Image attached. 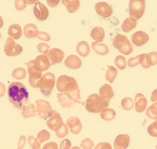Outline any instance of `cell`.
<instances>
[{
	"instance_id": "obj_1",
	"label": "cell",
	"mask_w": 157,
	"mask_h": 149,
	"mask_svg": "<svg viewBox=\"0 0 157 149\" xmlns=\"http://www.w3.org/2000/svg\"><path fill=\"white\" fill-rule=\"evenodd\" d=\"M9 99L17 109H22L28 102L29 94L24 84L18 82L11 83L8 87Z\"/></svg>"
},
{
	"instance_id": "obj_2",
	"label": "cell",
	"mask_w": 157,
	"mask_h": 149,
	"mask_svg": "<svg viewBox=\"0 0 157 149\" xmlns=\"http://www.w3.org/2000/svg\"><path fill=\"white\" fill-rule=\"evenodd\" d=\"M56 88L59 92H65L69 94L74 102L86 105V103L83 102L80 98L78 83L75 78L67 75H61L56 81Z\"/></svg>"
},
{
	"instance_id": "obj_3",
	"label": "cell",
	"mask_w": 157,
	"mask_h": 149,
	"mask_svg": "<svg viewBox=\"0 0 157 149\" xmlns=\"http://www.w3.org/2000/svg\"><path fill=\"white\" fill-rule=\"evenodd\" d=\"M109 101L102 99L99 94H90L86 101V109L89 112L99 113L108 108Z\"/></svg>"
},
{
	"instance_id": "obj_4",
	"label": "cell",
	"mask_w": 157,
	"mask_h": 149,
	"mask_svg": "<svg viewBox=\"0 0 157 149\" xmlns=\"http://www.w3.org/2000/svg\"><path fill=\"white\" fill-rule=\"evenodd\" d=\"M55 83L56 77L54 74H52L51 72H48L44 74L42 77L39 79L37 87L40 88V91L44 95L49 96L55 86Z\"/></svg>"
},
{
	"instance_id": "obj_5",
	"label": "cell",
	"mask_w": 157,
	"mask_h": 149,
	"mask_svg": "<svg viewBox=\"0 0 157 149\" xmlns=\"http://www.w3.org/2000/svg\"><path fill=\"white\" fill-rule=\"evenodd\" d=\"M113 46L124 55H129L133 50V47L129 41V39H127L126 36L123 34H117L114 37L113 40Z\"/></svg>"
},
{
	"instance_id": "obj_6",
	"label": "cell",
	"mask_w": 157,
	"mask_h": 149,
	"mask_svg": "<svg viewBox=\"0 0 157 149\" xmlns=\"http://www.w3.org/2000/svg\"><path fill=\"white\" fill-rule=\"evenodd\" d=\"M145 10L144 0H131L129 2L130 17L135 21L138 20L144 15Z\"/></svg>"
},
{
	"instance_id": "obj_7",
	"label": "cell",
	"mask_w": 157,
	"mask_h": 149,
	"mask_svg": "<svg viewBox=\"0 0 157 149\" xmlns=\"http://www.w3.org/2000/svg\"><path fill=\"white\" fill-rule=\"evenodd\" d=\"M36 110L39 118L42 119L50 118L56 111L52 109L51 104L44 99H38L36 101Z\"/></svg>"
},
{
	"instance_id": "obj_8",
	"label": "cell",
	"mask_w": 157,
	"mask_h": 149,
	"mask_svg": "<svg viewBox=\"0 0 157 149\" xmlns=\"http://www.w3.org/2000/svg\"><path fill=\"white\" fill-rule=\"evenodd\" d=\"M28 66V71L29 74V84L33 87H37L38 82L39 79L42 77V73L36 69L35 64H34V60H30L27 63Z\"/></svg>"
},
{
	"instance_id": "obj_9",
	"label": "cell",
	"mask_w": 157,
	"mask_h": 149,
	"mask_svg": "<svg viewBox=\"0 0 157 149\" xmlns=\"http://www.w3.org/2000/svg\"><path fill=\"white\" fill-rule=\"evenodd\" d=\"M21 51H22V47L18 44H16L14 41V39L10 37L7 39L4 45V52L6 55L14 57V56L19 55Z\"/></svg>"
},
{
	"instance_id": "obj_10",
	"label": "cell",
	"mask_w": 157,
	"mask_h": 149,
	"mask_svg": "<svg viewBox=\"0 0 157 149\" xmlns=\"http://www.w3.org/2000/svg\"><path fill=\"white\" fill-rule=\"evenodd\" d=\"M96 11L100 16L102 18L106 19L109 18L111 15L113 14V8L110 6L109 4H107L105 2H98L95 6Z\"/></svg>"
},
{
	"instance_id": "obj_11",
	"label": "cell",
	"mask_w": 157,
	"mask_h": 149,
	"mask_svg": "<svg viewBox=\"0 0 157 149\" xmlns=\"http://www.w3.org/2000/svg\"><path fill=\"white\" fill-rule=\"evenodd\" d=\"M46 123H47V126L49 129H51V130H54V131H57L63 126V122L61 115L56 111L54 114L48 119Z\"/></svg>"
},
{
	"instance_id": "obj_12",
	"label": "cell",
	"mask_w": 157,
	"mask_h": 149,
	"mask_svg": "<svg viewBox=\"0 0 157 149\" xmlns=\"http://www.w3.org/2000/svg\"><path fill=\"white\" fill-rule=\"evenodd\" d=\"M47 58L50 60L51 65H54L56 63H60L63 61L64 58V52L60 49L53 48L47 53Z\"/></svg>"
},
{
	"instance_id": "obj_13",
	"label": "cell",
	"mask_w": 157,
	"mask_h": 149,
	"mask_svg": "<svg viewBox=\"0 0 157 149\" xmlns=\"http://www.w3.org/2000/svg\"><path fill=\"white\" fill-rule=\"evenodd\" d=\"M33 13H34V16H36V18L39 21L46 20L49 16L48 9L43 4H41L40 2H38L37 4H35L34 7H33Z\"/></svg>"
},
{
	"instance_id": "obj_14",
	"label": "cell",
	"mask_w": 157,
	"mask_h": 149,
	"mask_svg": "<svg viewBox=\"0 0 157 149\" xmlns=\"http://www.w3.org/2000/svg\"><path fill=\"white\" fill-rule=\"evenodd\" d=\"M34 64H35L36 69L40 72L47 70L51 66L50 60L46 55H39L34 60Z\"/></svg>"
},
{
	"instance_id": "obj_15",
	"label": "cell",
	"mask_w": 157,
	"mask_h": 149,
	"mask_svg": "<svg viewBox=\"0 0 157 149\" xmlns=\"http://www.w3.org/2000/svg\"><path fill=\"white\" fill-rule=\"evenodd\" d=\"M132 41L137 46H142L149 41V35L143 31H137L132 35Z\"/></svg>"
},
{
	"instance_id": "obj_16",
	"label": "cell",
	"mask_w": 157,
	"mask_h": 149,
	"mask_svg": "<svg viewBox=\"0 0 157 149\" xmlns=\"http://www.w3.org/2000/svg\"><path fill=\"white\" fill-rule=\"evenodd\" d=\"M148 101L145 96L142 94H137L134 99V106L137 112H143L147 109Z\"/></svg>"
},
{
	"instance_id": "obj_17",
	"label": "cell",
	"mask_w": 157,
	"mask_h": 149,
	"mask_svg": "<svg viewBox=\"0 0 157 149\" xmlns=\"http://www.w3.org/2000/svg\"><path fill=\"white\" fill-rule=\"evenodd\" d=\"M68 127V129L70 130L71 133L77 135L82 129V124L80 123V120L76 117H71L67 120V123H66Z\"/></svg>"
},
{
	"instance_id": "obj_18",
	"label": "cell",
	"mask_w": 157,
	"mask_h": 149,
	"mask_svg": "<svg viewBox=\"0 0 157 149\" xmlns=\"http://www.w3.org/2000/svg\"><path fill=\"white\" fill-rule=\"evenodd\" d=\"M130 143V136L128 135H118L114 142V149H126Z\"/></svg>"
},
{
	"instance_id": "obj_19",
	"label": "cell",
	"mask_w": 157,
	"mask_h": 149,
	"mask_svg": "<svg viewBox=\"0 0 157 149\" xmlns=\"http://www.w3.org/2000/svg\"><path fill=\"white\" fill-rule=\"evenodd\" d=\"M81 59L76 55H70L65 59V65L70 69H78L81 66Z\"/></svg>"
},
{
	"instance_id": "obj_20",
	"label": "cell",
	"mask_w": 157,
	"mask_h": 149,
	"mask_svg": "<svg viewBox=\"0 0 157 149\" xmlns=\"http://www.w3.org/2000/svg\"><path fill=\"white\" fill-rule=\"evenodd\" d=\"M99 95L102 99H106L108 101H110V99L114 97V91L112 89V87L109 84H104L102 85L100 89H99Z\"/></svg>"
},
{
	"instance_id": "obj_21",
	"label": "cell",
	"mask_w": 157,
	"mask_h": 149,
	"mask_svg": "<svg viewBox=\"0 0 157 149\" xmlns=\"http://www.w3.org/2000/svg\"><path fill=\"white\" fill-rule=\"evenodd\" d=\"M23 33L24 35L26 37H28L29 39H33V38H35L38 36L39 30H38V28L36 25L33 23H28L24 27Z\"/></svg>"
},
{
	"instance_id": "obj_22",
	"label": "cell",
	"mask_w": 157,
	"mask_h": 149,
	"mask_svg": "<svg viewBox=\"0 0 157 149\" xmlns=\"http://www.w3.org/2000/svg\"><path fill=\"white\" fill-rule=\"evenodd\" d=\"M59 104L64 108H70L73 106V100L67 93H60L57 94Z\"/></svg>"
},
{
	"instance_id": "obj_23",
	"label": "cell",
	"mask_w": 157,
	"mask_h": 149,
	"mask_svg": "<svg viewBox=\"0 0 157 149\" xmlns=\"http://www.w3.org/2000/svg\"><path fill=\"white\" fill-rule=\"evenodd\" d=\"M90 36H91L92 39H94L95 42L100 43V42H102L103 39H104V37H105L104 29L101 28V27H95L91 30Z\"/></svg>"
},
{
	"instance_id": "obj_24",
	"label": "cell",
	"mask_w": 157,
	"mask_h": 149,
	"mask_svg": "<svg viewBox=\"0 0 157 149\" xmlns=\"http://www.w3.org/2000/svg\"><path fill=\"white\" fill-rule=\"evenodd\" d=\"M8 34L10 38L14 39H17L21 38V36L22 34V30L21 26L18 24H13L10 28H9Z\"/></svg>"
},
{
	"instance_id": "obj_25",
	"label": "cell",
	"mask_w": 157,
	"mask_h": 149,
	"mask_svg": "<svg viewBox=\"0 0 157 149\" xmlns=\"http://www.w3.org/2000/svg\"><path fill=\"white\" fill-rule=\"evenodd\" d=\"M21 115L24 118H28L30 117H36L37 116V110L33 104H28L22 108Z\"/></svg>"
},
{
	"instance_id": "obj_26",
	"label": "cell",
	"mask_w": 157,
	"mask_h": 149,
	"mask_svg": "<svg viewBox=\"0 0 157 149\" xmlns=\"http://www.w3.org/2000/svg\"><path fill=\"white\" fill-rule=\"evenodd\" d=\"M91 47H92L93 51L96 53L99 54V55H106L109 51V46L107 45H105V44L93 42V43L91 44Z\"/></svg>"
},
{
	"instance_id": "obj_27",
	"label": "cell",
	"mask_w": 157,
	"mask_h": 149,
	"mask_svg": "<svg viewBox=\"0 0 157 149\" xmlns=\"http://www.w3.org/2000/svg\"><path fill=\"white\" fill-rule=\"evenodd\" d=\"M63 4L66 6L67 11L74 13L78 10L80 3L78 0H63Z\"/></svg>"
},
{
	"instance_id": "obj_28",
	"label": "cell",
	"mask_w": 157,
	"mask_h": 149,
	"mask_svg": "<svg viewBox=\"0 0 157 149\" xmlns=\"http://www.w3.org/2000/svg\"><path fill=\"white\" fill-rule=\"evenodd\" d=\"M76 51L81 57H86L90 53V46L86 41H80L76 46Z\"/></svg>"
},
{
	"instance_id": "obj_29",
	"label": "cell",
	"mask_w": 157,
	"mask_h": 149,
	"mask_svg": "<svg viewBox=\"0 0 157 149\" xmlns=\"http://www.w3.org/2000/svg\"><path fill=\"white\" fill-rule=\"evenodd\" d=\"M136 26H137V21H135L134 19H132L131 17H128L122 23L121 30L123 32L128 33L131 30H132L133 28H136Z\"/></svg>"
},
{
	"instance_id": "obj_30",
	"label": "cell",
	"mask_w": 157,
	"mask_h": 149,
	"mask_svg": "<svg viewBox=\"0 0 157 149\" xmlns=\"http://www.w3.org/2000/svg\"><path fill=\"white\" fill-rule=\"evenodd\" d=\"M115 115H116V113H115V111L114 109L106 108V109H104L101 112L100 116L105 121H111V120H113L115 118Z\"/></svg>"
},
{
	"instance_id": "obj_31",
	"label": "cell",
	"mask_w": 157,
	"mask_h": 149,
	"mask_svg": "<svg viewBox=\"0 0 157 149\" xmlns=\"http://www.w3.org/2000/svg\"><path fill=\"white\" fill-rule=\"evenodd\" d=\"M27 71L24 68H16L12 72V76L16 80H22L26 77Z\"/></svg>"
},
{
	"instance_id": "obj_32",
	"label": "cell",
	"mask_w": 157,
	"mask_h": 149,
	"mask_svg": "<svg viewBox=\"0 0 157 149\" xmlns=\"http://www.w3.org/2000/svg\"><path fill=\"white\" fill-rule=\"evenodd\" d=\"M146 115L149 118L151 119H157V102H155L149 106L147 109L146 111Z\"/></svg>"
},
{
	"instance_id": "obj_33",
	"label": "cell",
	"mask_w": 157,
	"mask_h": 149,
	"mask_svg": "<svg viewBox=\"0 0 157 149\" xmlns=\"http://www.w3.org/2000/svg\"><path fill=\"white\" fill-rule=\"evenodd\" d=\"M117 70L113 66H109L108 67V70L106 72V79L107 81H109V83H113L114 81V79L117 75Z\"/></svg>"
},
{
	"instance_id": "obj_34",
	"label": "cell",
	"mask_w": 157,
	"mask_h": 149,
	"mask_svg": "<svg viewBox=\"0 0 157 149\" xmlns=\"http://www.w3.org/2000/svg\"><path fill=\"white\" fill-rule=\"evenodd\" d=\"M134 106V101L133 99L129 97H126L124 98L121 100V106L124 110L126 111H130L133 108Z\"/></svg>"
},
{
	"instance_id": "obj_35",
	"label": "cell",
	"mask_w": 157,
	"mask_h": 149,
	"mask_svg": "<svg viewBox=\"0 0 157 149\" xmlns=\"http://www.w3.org/2000/svg\"><path fill=\"white\" fill-rule=\"evenodd\" d=\"M140 63L145 69H148L152 65V62L149 54H140Z\"/></svg>"
},
{
	"instance_id": "obj_36",
	"label": "cell",
	"mask_w": 157,
	"mask_h": 149,
	"mask_svg": "<svg viewBox=\"0 0 157 149\" xmlns=\"http://www.w3.org/2000/svg\"><path fill=\"white\" fill-rule=\"evenodd\" d=\"M114 63L120 70H124L126 67V59L124 56H117L114 59Z\"/></svg>"
},
{
	"instance_id": "obj_37",
	"label": "cell",
	"mask_w": 157,
	"mask_h": 149,
	"mask_svg": "<svg viewBox=\"0 0 157 149\" xmlns=\"http://www.w3.org/2000/svg\"><path fill=\"white\" fill-rule=\"evenodd\" d=\"M67 134H68V127H67V124L64 123H63V126H62L57 131H56V136L59 138L65 137L66 135H67Z\"/></svg>"
},
{
	"instance_id": "obj_38",
	"label": "cell",
	"mask_w": 157,
	"mask_h": 149,
	"mask_svg": "<svg viewBox=\"0 0 157 149\" xmlns=\"http://www.w3.org/2000/svg\"><path fill=\"white\" fill-rule=\"evenodd\" d=\"M50 138H51V135H50V133L48 132L47 130H41L38 134V140H39L40 143L44 142V141H47Z\"/></svg>"
},
{
	"instance_id": "obj_39",
	"label": "cell",
	"mask_w": 157,
	"mask_h": 149,
	"mask_svg": "<svg viewBox=\"0 0 157 149\" xmlns=\"http://www.w3.org/2000/svg\"><path fill=\"white\" fill-rule=\"evenodd\" d=\"M28 142H29V145L31 146V147L33 149H40V144L41 143L39 142V141L37 138L30 135L28 137Z\"/></svg>"
},
{
	"instance_id": "obj_40",
	"label": "cell",
	"mask_w": 157,
	"mask_h": 149,
	"mask_svg": "<svg viewBox=\"0 0 157 149\" xmlns=\"http://www.w3.org/2000/svg\"><path fill=\"white\" fill-rule=\"evenodd\" d=\"M80 147L83 149H91L94 147V142L91 141L90 138H86V139H84L81 141Z\"/></svg>"
},
{
	"instance_id": "obj_41",
	"label": "cell",
	"mask_w": 157,
	"mask_h": 149,
	"mask_svg": "<svg viewBox=\"0 0 157 149\" xmlns=\"http://www.w3.org/2000/svg\"><path fill=\"white\" fill-rule=\"evenodd\" d=\"M148 132L154 137H157V119L148 127Z\"/></svg>"
},
{
	"instance_id": "obj_42",
	"label": "cell",
	"mask_w": 157,
	"mask_h": 149,
	"mask_svg": "<svg viewBox=\"0 0 157 149\" xmlns=\"http://www.w3.org/2000/svg\"><path fill=\"white\" fill-rule=\"evenodd\" d=\"M38 51L40 53H43V55H47V53L50 51V46L45 43H39L38 45Z\"/></svg>"
},
{
	"instance_id": "obj_43",
	"label": "cell",
	"mask_w": 157,
	"mask_h": 149,
	"mask_svg": "<svg viewBox=\"0 0 157 149\" xmlns=\"http://www.w3.org/2000/svg\"><path fill=\"white\" fill-rule=\"evenodd\" d=\"M140 63V55L137 56L135 58H130L127 61V64L130 67H135L137 66V64Z\"/></svg>"
},
{
	"instance_id": "obj_44",
	"label": "cell",
	"mask_w": 157,
	"mask_h": 149,
	"mask_svg": "<svg viewBox=\"0 0 157 149\" xmlns=\"http://www.w3.org/2000/svg\"><path fill=\"white\" fill-rule=\"evenodd\" d=\"M27 2L23 1V0H18V1H15V6H16V10H21L23 9L26 8L27 6Z\"/></svg>"
},
{
	"instance_id": "obj_45",
	"label": "cell",
	"mask_w": 157,
	"mask_h": 149,
	"mask_svg": "<svg viewBox=\"0 0 157 149\" xmlns=\"http://www.w3.org/2000/svg\"><path fill=\"white\" fill-rule=\"evenodd\" d=\"M38 39H41V40H44V41H49L51 39V36L48 33H45V32H39L38 34Z\"/></svg>"
},
{
	"instance_id": "obj_46",
	"label": "cell",
	"mask_w": 157,
	"mask_h": 149,
	"mask_svg": "<svg viewBox=\"0 0 157 149\" xmlns=\"http://www.w3.org/2000/svg\"><path fill=\"white\" fill-rule=\"evenodd\" d=\"M59 148L60 149H70L71 148V142L69 140L65 139L60 142V145H59Z\"/></svg>"
},
{
	"instance_id": "obj_47",
	"label": "cell",
	"mask_w": 157,
	"mask_h": 149,
	"mask_svg": "<svg viewBox=\"0 0 157 149\" xmlns=\"http://www.w3.org/2000/svg\"><path fill=\"white\" fill-rule=\"evenodd\" d=\"M94 149H112V146L108 142H100L95 147Z\"/></svg>"
},
{
	"instance_id": "obj_48",
	"label": "cell",
	"mask_w": 157,
	"mask_h": 149,
	"mask_svg": "<svg viewBox=\"0 0 157 149\" xmlns=\"http://www.w3.org/2000/svg\"><path fill=\"white\" fill-rule=\"evenodd\" d=\"M43 149H58V145L54 141L47 142L44 145Z\"/></svg>"
},
{
	"instance_id": "obj_49",
	"label": "cell",
	"mask_w": 157,
	"mask_h": 149,
	"mask_svg": "<svg viewBox=\"0 0 157 149\" xmlns=\"http://www.w3.org/2000/svg\"><path fill=\"white\" fill-rule=\"evenodd\" d=\"M151 62H152V65H156L157 64V52L156 51H151L149 53Z\"/></svg>"
},
{
	"instance_id": "obj_50",
	"label": "cell",
	"mask_w": 157,
	"mask_h": 149,
	"mask_svg": "<svg viewBox=\"0 0 157 149\" xmlns=\"http://www.w3.org/2000/svg\"><path fill=\"white\" fill-rule=\"evenodd\" d=\"M26 141L27 139L25 137V135H21L19 139V142H18V146H17V149H23L24 146L26 144Z\"/></svg>"
},
{
	"instance_id": "obj_51",
	"label": "cell",
	"mask_w": 157,
	"mask_h": 149,
	"mask_svg": "<svg viewBox=\"0 0 157 149\" xmlns=\"http://www.w3.org/2000/svg\"><path fill=\"white\" fill-rule=\"evenodd\" d=\"M5 86H4V83H0V97L4 96V94H5Z\"/></svg>"
},
{
	"instance_id": "obj_52",
	"label": "cell",
	"mask_w": 157,
	"mask_h": 149,
	"mask_svg": "<svg viewBox=\"0 0 157 149\" xmlns=\"http://www.w3.org/2000/svg\"><path fill=\"white\" fill-rule=\"evenodd\" d=\"M151 101H156L157 102V89L154 90V92L152 93V95H151Z\"/></svg>"
},
{
	"instance_id": "obj_53",
	"label": "cell",
	"mask_w": 157,
	"mask_h": 149,
	"mask_svg": "<svg viewBox=\"0 0 157 149\" xmlns=\"http://www.w3.org/2000/svg\"><path fill=\"white\" fill-rule=\"evenodd\" d=\"M47 3L50 4V6H51V7H55L56 5L59 3V1H55V2H53V1H50V0H48Z\"/></svg>"
},
{
	"instance_id": "obj_54",
	"label": "cell",
	"mask_w": 157,
	"mask_h": 149,
	"mask_svg": "<svg viewBox=\"0 0 157 149\" xmlns=\"http://www.w3.org/2000/svg\"><path fill=\"white\" fill-rule=\"evenodd\" d=\"M3 24H4V21L2 19V17L0 16V28L3 27Z\"/></svg>"
},
{
	"instance_id": "obj_55",
	"label": "cell",
	"mask_w": 157,
	"mask_h": 149,
	"mask_svg": "<svg viewBox=\"0 0 157 149\" xmlns=\"http://www.w3.org/2000/svg\"><path fill=\"white\" fill-rule=\"evenodd\" d=\"M70 149H81V148H79L78 147H72V148Z\"/></svg>"
},
{
	"instance_id": "obj_56",
	"label": "cell",
	"mask_w": 157,
	"mask_h": 149,
	"mask_svg": "<svg viewBox=\"0 0 157 149\" xmlns=\"http://www.w3.org/2000/svg\"><path fill=\"white\" fill-rule=\"evenodd\" d=\"M0 38H1V34H0Z\"/></svg>"
},
{
	"instance_id": "obj_57",
	"label": "cell",
	"mask_w": 157,
	"mask_h": 149,
	"mask_svg": "<svg viewBox=\"0 0 157 149\" xmlns=\"http://www.w3.org/2000/svg\"><path fill=\"white\" fill-rule=\"evenodd\" d=\"M156 149H157V145H156Z\"/></svg>"
}]
</instances>
